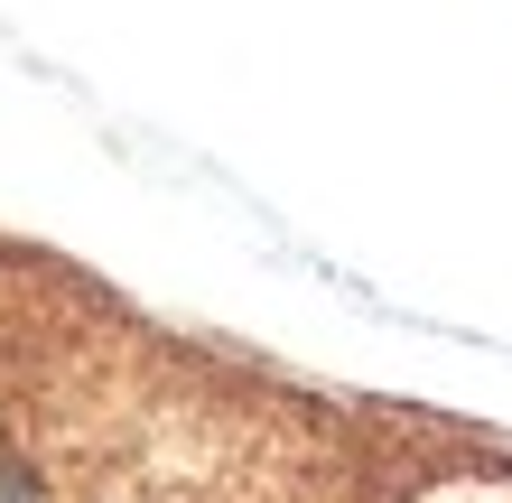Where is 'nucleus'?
Returning a JSON list of instances; mask_svg holds the SVG:
<instances>
[{
  "mask_svg": "<svg viewBox=\"0 0 512 503\" xmlns=\"http://www.w3.org/2000/svg\"><path fill=\"white\" fill-rule=\"evenodd\" d=\"M0 503H47V494H38V476H28V466L0 457Z\"/></svg>",
  "mask_w": 512,
  "mask_h": 503,
  "instance_id": "obj_1",
  "label": "nucleus"
}]
</instances>
